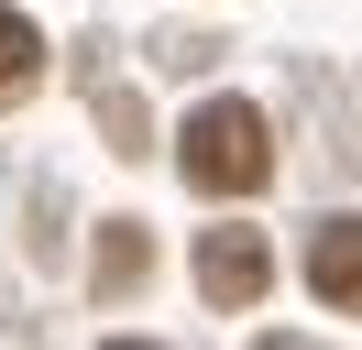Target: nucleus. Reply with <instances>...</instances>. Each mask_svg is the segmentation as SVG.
I'll list each match as a JSON object with an SVG mask.
<instances>
[{
  "label": "nucleus",
  "instance_id": "7ed1b4c3",
  "mask_svg": "<svg viewBox=\"0 0 362 350\" xmlns=\"http://www.w3.org/2000/svg\"><path fill=\"white\" fill-rule=\"evenodd\" d=\"M308 296L318 306H362V219H329L308 241Z\"/></svg>",
  "mask_w": 362,
  "mask_h": 350
},
{
  "label": "nucleus",
  "instance_id": "f03ea898",
  "mask_svg": "<svg viewBox=\"0 0 362 350\" xmlns=\"http://www.w3.org/2000/svg\"><path fill=\"white\" fill-rule=\"evenodd\" d=\"M264 284H274L264 230H209V241H198V296H209V306H252Z\"/></svg>",
  "mask_w": 362,
  "mask_h": 350
},
{
  "label": "nucleus",
  "instance_id": "39448f33",
  "mask_svg": "<svg viewBox=\"0 0 362 350\" xmlns=\"http://www.w3.org/2000/svg\"><path fill=\"white\" fill-rule=\"evenodd\" d=\"M99 274H110V284H132V274H143V241H132V219L110 230V262H99Z\"/></svg>",
  "mask_w": 362,
  "mask_h": 350
},
{
  "label": "nucleus",
  "instance_id": "f257e3e1",
  "mask_svg": "<svg viewBox=\"0 0 362 350\" xmlns=\"http://www.w3.org/2000/svg\"><path fill=\"white\" fill-rule=\"evenodd\" d=\"M176 153H187V186H209V197H252L274 175V131H264V109H242V99H209Z\"/></svg>",
  "mask_w": 362,
  "mask_h": 350
},
{
  "label": "nucleus",
  "instance_id": "20e7f679",
  "mask_svg": "<svg viewBox=\"0 0 362 350\" xmlns=\"http://www.w3.org/2000/svg\"><path fill=\"white\" fill-rule=\"evenodd\" d=\"M33 77H45V33H33L23 11H0V99H23Z\"/></svg>",
  "mask_w": 362,
  "mask_h": 350
}]
</instances>
